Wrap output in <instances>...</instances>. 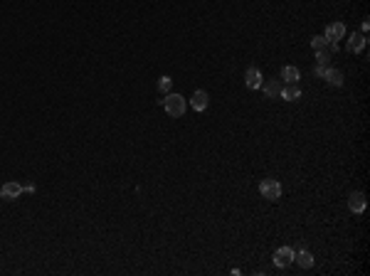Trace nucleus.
Returning <instances> with one entry per match:
<instances>
[{
  "mask_svg": "<svg viewBox=\"0 0 370 276\" xmlns=\"http://www.w3.org/2000/svg\"><path fill=\"white\" fill-rule=\"evenodd\" d=\"M262 87H264V94H267V99H277V96H281L284 82H281V79H272V82H267V84H262Z\"/></svg>",
  "mask_w": 370,
  "mask_h": 276,
  "instance_id": "obj_11",
  "label": "nucleus"
},
{
  "mask_svg": "<svg viewBox=\"0 0 370 276\" xmlns=\"http://www.w3.org/2000/svg\"><path fill=\"white\" fill-rule=\"evenodd\" d=\"M190 104H193V109H195V111H205V109L210 106V96H207V92H205V89H198V92L193 94Z\"/></svg>",
  "mask_w": 370,
  "mask_h": 276,
  "instance_id": "obj_8",
  "label": "nucleus"
},
{
  "mask_svg": "<svg viewBox=\"0 0 370 276\" xmlns=\"http://www.w3.org/2000/svg\"><path fill=\"white\" fill-rule=\"evenodd\" d=\"M365 45H368V37L363 32H353L348 37V52H363Z\"/></svg>",
  "mask_w": 370,
  "mask_h": 276,
  "instance_id": "obj_7",
  "label": "nucleus"
},
{
  "mask_svg": "<svg viewBox=\"0 0 370 276\" xmlns=\"http://www.w3.org/2000/svg\"><path fill=\"white\" fill-rule=\"evenodd\" d=\"M259 192H262V197H264V200L277 202L279 197H281V185H279L274 178H267V180H262V183H259Z\"/></svg>",
  "mask_w": 370,
  "mask_h": 276,
  "instance_id": "obj_2",
  "label": "nucleus"
},
{
  "mask_svg": "<svg viewBox=\"0 0 370 276\" xmlns=\"http://www.w3.org/2000/svg\"><path fill=\"white\" fill-rule=\"evenodd\" d=\"M348 207H351V212H355V215L365 212V195H363V192H353V195L348 197Z\"/></svg>",
  "mask_w": 370,
  "mask_h": 276,
  "instance_id": "obj_9",
  "label": "nucleus"
},
{
  "mask_svg": "<svg viewBox=\"0 0 370 276\" xmlns=\"http://www.w3.org/2000/svg\"><path fill=\"white\" fill-rule=\"evenodd\" d=\"M328 45H331V42H328V39H326V37H323V35H316V37H314V39H311V47H314V50H316V52H318V50H326V47H328Z\"/></svg>",
  "mask_w": 370,
  "mask_h": 276,
  "instance_id": "obj_15",
  "label": "nucleus"
},
{
  "mask_svg": "<svg viewBox=\"0 0 370 276\" xmlns=\"http://www.w3.org/2000/svg\"><path fill=\"white\" fill-rule=\"evenodd\" d=\"M158 89H161L163 94H170V89H173V79H170V76H161V79H158Z\"/></svg>",
  "mask_w": 370,
  "mask_h": 276,
  "instance_id": "obj_16",
  "label": "nucleus"
},
{
  "mask_svg": "<svg viewBox=\"0 0 370 276\" xmlns=\"http://www.w3.org/2000/svg\"><path fill=\"white\" fill-rule=\"evenodd\" d=\"M368 27H370V22H368V18H365V20H363V25H360V32L365 35V32H368Z\"/></svg>",
  "mask_w": 370,
  "mask_h": 276,
  "instance_id": "obj_19",
  "label": "nucleus"
},
{
  "mask_svg": "<svg viewBox=\"0 0 370 276\" xmlns=\"http://www.w3.org/2000/svg\"><path fill=\"white\" fill-rule=\"evenodd\" d=\"M35 190H37V187H35L32 183H25V185H22V192H35Z\"/></svg>",
  "mask_w": 370,
  "mask_h": 276,
  "instance_id": "obj_18",
  "label": "nucleus"
},
{
  "mask_svg": "<svg viewBox=\"0 0 370 276\" xmlns=\"http://www.w3.org/2000/svg\"><path fill=\"white\" fill-rule=\"evenodd\" d=\"M323 79H326L331 87H341V84H343V72H341V69H333V67H326Z\"/></svg>",
  "mask_w": 370,
  "mask_h": 276,
  "instance_id": "obj_10",
  "label": "nucleus"
},
{
  "mask_svg": "<svg viewBox=\"0 0 370 276\" xmlns=\"http://www.w3.org/2000/svg\"><path fill=\"white\" fill-rule=\"evenodd\" d=\"M294 261L299 264L301 269H311V266H314V254H311V252H306V249H301V252H296V254H294Z\"/></svg>",
  "mask_w": 370,
  "mask_h": 276,
  "instance_id": "obj_13",
  "label": "nucleus"
},
{
  "mask_svg": "<svg viewBox=\"0 0 370 276\" xmlns=\"http://www.w3.org/2000/svg\"><path fill=\"white\" fill-rule=\"evenodd\" d=\"M244 84L249 87V89H262V72H259L257 67H249L247 69V74H244Z\"/></svg>",
  "mask_w": 370,
  "mask_h": 276,
  "instance_id": "obj_6",
  "label": "nucleus"
},
{
  "mask_svg": "<svg viewBox=\"0 0 370 276\" xmlns=\"http://www.w3.org/2000/svg\"><path fill=\"white\" fill-rule=\"evenodd\" d=\"M20 195H22V185L15 183V180H10V183H5L3 187H0V197H3V200H8V202L18 200Z\"/></svg>",
  "mask_w": 370,
  "mask_h": 276,
  "instance_id": "obj_4",
  "label": "nucleus"
},
{
  "mask_svg": "<svg viewBox=\"0 0 370 276\" xmlns=\"http://www.w3.org/2000/svg\"><path fill=\"white\" fill-rule=\"evenodd\" d=\"M323 37L328 39V42H338V39L346 37V25H343V22H331V25L326 27Z\"/></svg>",
  "mask_w": 370,
  "mask_h": 276,
  "instance_id": "obj_5",
  "label": "nucleus"
},
{
  "mask_svg": "<svg viewBox=\"0 0 370 276\" xmlns=\"http://www.w3.org/2000/svg\"><path fill=\"white\" fill-rule=\"evenodd\" d=\"M299 79H301V72L296 69V67H284L281 69V82H286V84H299Z\"/></svg>",
  "mask_w": 370,
  "mask_h": 276,
  "instance_id": "obj_12",
  "label": "nucleus"
},
{
  "mask_svg": "<svg viewBox=\"0 0 370 276\" xmlns=\"http://www.w3.org/2000/svg\"><path fill=\"white\" fill-rule=\"evenodd\" d=\"M163 101V109H166V113L168 116H173V118H180L183 113H185V99L180 96V94H168L166 99H161Z\"/></svg>",
  "mask_w": 370,
  "mask_h": 276,
  "instance_id": "obj_1",
  "label": "nucleus"
},
{
  "mask_svg": "<svg viewBox=\"0 0 370 276\" xmlns=\"http://www.w3.org/2000/svg\"><path fill=\"white\" fill-rule=\"evenodd\" d=\"M299 96H301L299 84H284V89H281V99L284 101H296Z\"/></svg>",
  "mask_w": 370,
  "mask_h": 276,
  "instance_id": "obj_14",
  "label": "nucleus"
},
{
  "mask_svg": "<svg viewBox=\"0 0 370 276\" xmlns=\"http://www.w3.org/2000/svg\"><path fill=\"white\" fill-rule=\"evenodd\" d=\"M323 72H326V67H318V64L314 67V76H323Z\"/></svg>",
  "mask_w": 370,
  "mask_h": 276,
  "instance_id": "obj_17",
  "label": "nucleus"
},
{
  "mask_svg": "<svg viewBox=\"0 0 370 276\" xmlns=\"http://www.w3.org/2000/svg\"><path fill=\"white\" fill-rule=\"evenodd\" d=\"M294 249L291 247H279L277 252H274V266H279V269H286V266H291L294 264Z\"/></svg>",
  "mask_w": 370,
  "mask_h": 276,
  "instance_id": "obj_3",
  "label": "nucleus"
}]
</instances>
